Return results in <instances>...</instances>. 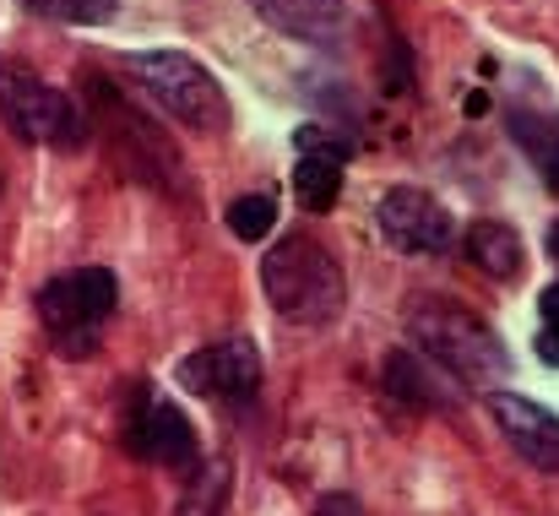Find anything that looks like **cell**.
<instances>
[{
	"instance_id": "1",
	"label": "cell",
	"mask_w": 559,
	"mask_h": 516,
	"mask_svg": "<svg viewBox=\"0 0 559 516\" xmlns=\"http://www.w3.org/2000/svg\"><path fill=\"white\" fill-rule=\"evenodd\" d=\"M261 289H266L272 310L294 327H332L348 300L343 267L310 234H283L261 256Z\"/></svg>"
},
{
	"instance_id": "2",
	"label": "cell",
	"mask_w": 559,
	"mask_h": 516,
	"mask_svg": "<svg viewBox=\"0 0 559 516\" xmlns=\"http://www.w3.org/2000/svg\"><path fill=\"white\" fill-rule=\"evenodd\" d=\"M413 343L473 391H500V380L511 375V353L495 338V327L451 300H424L413 310Z\"/></svg>"
},
{
	"instance_id": "3",
	"label": "cell",
	"mask_w": 559,
	"mask_h": 516,
	"mask_svg": "<svg viewBox=\"0 0 559 516\" xmlns=\"http://www.w3.org/2000/svg\"><path fill=\"white\" fill-rule=\"evenodd\" d=\"M115 305H120V283L109 267H76L38 289V321L66 359H93Z\"/></svg>"
},
{
	"instance_id": "4",
	"label": "cell",
	"mask_w": 559,
	"mask_h": 516,
	"mask_svg": "<svg viewBox=\"0 0 559 516\" xmlns=\"http://www.w3.org/2000/svg\"><path fill=\"white\" fill-rule=\"evenodd\" d=\"M131 71H136L142 93H147L164 115H175L180 126L201 131V137L228 131V120H234L228 93L217 87V77H212L201 60H190L180 49H147V55H131Z\"/></svg>"
},
{
	"instance_id": "5",
	"label": "cell",
	"mask_w": 559,
	"mask_h": 516,
	"mask_svg": "<svg viewBox=\"0 0 559 516\" xmlns=\"http://www.w3.org/2000/svg\"><path fill=\"white\" fill-rule=\"evenodd\" d=\"M0 115L22 142L38 148H82L87 142V115L76 109V98H66L60 87L38 82V77H0Z\"/></svg>"
},
{
	"instance_id": "6",
	"label": "cell",
	"mask_w": 559,
	"mask_h": 516,
	"mask_svg": "<svg viewBox=\"0 0 559 516\" xmlns=\"http://www.w3.org/2000/svg\"><path fill=\"white\" fill-rule=\"evenodd\" d=\"M374 223H380L385 245H396L402 256H440L456 239L451 212L418 185H391L374 207Z\"/></svg>"
},
{
	"instance_id": "7",
	"label": "cell",
	"mask_w": 559,
	"mask_h": 516,
	"mask_svg": "<svg viewBox=\"0 0 559 516\" xmlns=\"http://www.w3.org/2000/svg\"><path fill=\"white\" fill-rule=\"evenodd\" d=\"M126 441L136 457L158 462V468H175V473H195V430L180 413V402L158 397V391H142L131 419H126Z\"/></svg>"
},
{
	"instance_id": "8",
	"label": "cell",
	"mask_w": 559,
	"mask_h": 516,
	"mask_svg": "<svg viewBox=\"0 0 559 516\" xmlns=\"http://www.w3.org/2000/svg\"><path fill=\"white\" fill-rule=\"evenodd\" d=\"M180 386L195 397H212V402H250L261 386V353L245 338L195 348L190 359H180Z\"/></svg>"
},
{
	"instance_id": "9",
	"label": "cell",
	"mask_w": 559,
	"mask_h": 516,
	"mask_svg": "<svg viewBox=\"0 0 559 516\" xmlns=\"http://www.w3.org/2000/svg\"><path fill=\"white\" fill-rule=\"evenodd\" d=\"M489 413H495L500 435L511 441V452H516L527 468L559 473V413L555 408H544V402H533V397L500 386V391H489Z\"/></svg>"
},
{
	"instance_id": "10",
	"label": "cell",
	"mask_w": 559,
	"mask_h": 516,
	"mask_svg": "<svg viewBox=\"0 0 559 516\" xmlns=\"http://www.w3.org/2000/svg\"><path fill=\"white\" fill-rule=\"evenodd\" d=\"M272 33L299 44H332L348 27V0H245Z\"/></svg>"
},
{
	"instance_id": "11",
	"label": "cell",
	"mask_w": 559,
	"mask_h": 516,
	"mask_svg": "<svg viewBox=\"0 0 559 516\" xmlns=\"http://www.w3.org/2000/svg\"><path fill=\"white\" fill-rule=\"evenodd\" d=\"M462 250L478 272L500 278V283H516L522 267H527V250H522V234L511 223H495V218H478L467 234H462Z\"/></svg>"
},
{
	"instance_id": "12",
	"label": "cell",
	"mask_w": 559,
	"mask_h": 516,
	"mask_svg": "<svg viewBox=\"0 0 559 516\" xmlns=\"http://www.w3.org/2000/svg\"><path fill=\"white\" fill-rule=\"evenodd\" d=\"M506 126H511V142L538 164L544 174V185L559 196V115H538V109H511L506 115Z\"/></svg>"
},
{
	"instance_id": "13",
	"label": "cell",
	"mask_w": 559,
	"mask_h": 516,
	"mask_svg": "<svg viewBox=\"0 0 559 516\" xmlns=\"http://www.w3.org/2000/svg\"><path fill=\"white\" fill-rule=\"evenodd\" d=\"M294 196L305 212H332L337 196H343V164L337 159H321V153H299L294 164Z\"/></svg>"
},
{
	"instance_id": "14",
	"label": "cell",
	"mask_w": 559,
	"mask_h": 516,
	"mask_svg": "<svg viewBox=\"0 0 559 516\" xmlns=\"http://www.w3.org/2000/svg\"><path fill=\"white\" fill-rule=\"evenodd\" d=\"M385 386L402 397V402H418V408H440L445 391H435V375L413 359V353H391L385 359Z\"/></svg>"
},
{
	"instance_id": "15",
	"label": "cell",
	"mask_w": 559,
	"mask_h": 516,
	"mask_svg": "<svg viewBox=\"0 0 559 516\" xmlns=\"http://www.w3.org/2000/svg\"><path fill=\"white\" fill-rule=\"evenodd\" d=\"M223 506H228V462L195 468L186 501H180V516H223Z\"/></svg>"
},
{
	"instance_id": "16",
	"label": "cell",
	"mask_w": 559,
	"mask_h": 516,
	"mask_svg": "<svg viewBox=\"0 0 559 516\" xmlns=\"http://www.w3.org/2000/svg\"><path fill=\"white\" fill-rule=\"evenodd\" d=\"M33 16H49V22H66V27H98V22H115L120 0H22Z\"/></svg>"
},
{
	"instance_id": "17",
	"label": "cell",
	"mask_w": 559,
	"mask_h": 516,
	"mask_svg": "<svg viewBox=\"0 0 559 516\" xmlns=\"http://www.w3.org/2000/svg\"><path fill=\"white\" fill-rule=\"evenodd\" d=\"M272 223H277V207H272L266 196H239V201H228V228H234V239H266Z\"/></svg>"
},
{
	"instance_id": "18",
	"label": "cell",
	"mask_w": 559,
	"mask_h": 516,
	"mask_svg": "<svg viewBox=\"0 0 559 516\" xmlns=\"http://www.w3.org/2000/svg\"><path fill=\"white\" fill-rule=\"evenodd\" d=\"M294 148H299V153H321V159H337V164H348V153H354V142H343V137H337L332 126H299Z\"/></svg>"
},
{
	"instance_id": "19",
	"label": "cell",
	"mask_w": 559,
	"mask_h": 516,
	"mask_svg": "<svg viewBox=\"0 0 559 516\" xmlns=\"http://www.w3.org/2000/svg\"><path fill=\"white\" fill-rule=\"evenodd\" d=\"M316 516H365V512H359L354 495H326V501L316 506Z\"/></svg>"
},
{
	"instance_id": "20",
	"label": "cell",
	"mask_w": 559,
	"mask_h": 516,
	"mask_svg": "<svg viewBox=\"0 0 559 516\" xmlns=\"http://www.w3.org/2000/svg\"><path fill=\"white\" fill-rule=\"evenodd\" d=\"M533 353H538L544 364H555L559 370V327H544V332H538V343H533Z\"/></svg>"
},
{
	"instance_id": "21",
	"label": "cell",
	"mask_w": 559,
	"mask_h": 516,
	"mask_svg": "<svg viewBox=\"0 0 559 516\" xmlns=\"http://www.w3.org/2000/svg\"><path fill=\"white\" fill-rule=\"evenodd\" d=\"M538 310H544V327H559V283H549V289H544Z\"/></svg>"
},
{
	"instance_id": "22",
	"label": "cell",
	"mask_w": 559,
	"mask_h": 516,
	"mask_svg": "<svg viewBox=\"0 0 559 516\" xmlns=\"http://www.w3.org/2000/svg\"><path fill=\"white\" fill-rule=\"evenodd\" d=\"M549 256L559 261V218H555V228H549Z\"/></svg>"
}]
</instances>
